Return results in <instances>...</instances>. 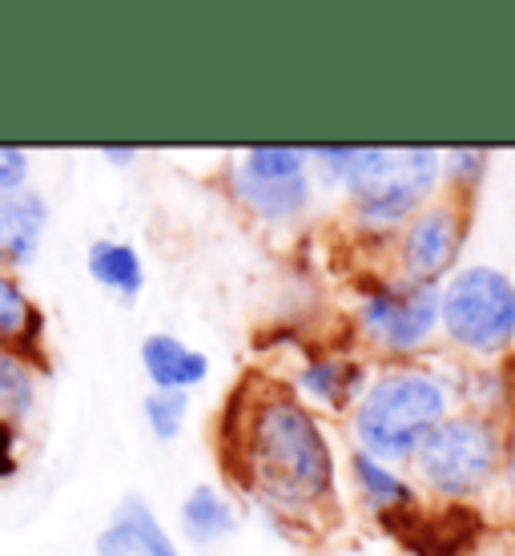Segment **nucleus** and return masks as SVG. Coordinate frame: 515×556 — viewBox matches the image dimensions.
<instances>
[{"label": "nucleus", "instance_id": "nucleus-22", "mask_svg": "<svg viewBox=\"0 0 515 556\" xmlns=\"http://www.w3.org/2000/svg\"><path fill=\"white\" fill-rule=\"evenodd\" d=\"M28 178V153L16 146H0V194H13L25 190Z\"/></svg>", "mask_w": 515, "mask_h": 556}, {"label": "nucleus", "instance_id": "nucleus-15", "mask_svg": "<svg viewBox=\"0 0 515 556\" xmlns=\"http://www.w3.org/2000/svg\"><path fill=\"white\" fill-rule=\"evenodd\" d=\"M298 388L326 407H347L366 391V371L350 359H310L298 376Z\"/></svg>", "mask_w": 515, "mask_h": 556}, {"label": "nucleus", "instance_id": "nucleus-19", "mask_svg": "<svg viewBox=\"0 0 515 556\" xmlns=\"http://www.w3.org/2000/svg\"><path fill=\"white\" fill-rule=\"evenodd\" d=\"M33 412V376L9 348H0V424H16Z\"/></svg>", "mask_w": 515, "mask_h": 556}, {"label": "nucleus", "instance_id": "nucleus-8", "mask_svg": "<svg viewBox=\"0 0 515 556\" xmlns=\"http://www.w3.org/2000/svg\"><path fill=\"white\" fill-rule=\"evenodd\" d=\"M411 556H463L479 536V516L467 504H447L443 513L423 516L419 508L383 520Z\"/></svg>", "mask_w": 515, "mask_h": 556}, {"label": "nucleus", "instance_id": "nucleus-11", "mask_svg": "<svg viewBox=\"0 0 515 556\" xmlns=\"http://www.w3.org/2000/svg\"><path fill=\"white\" fill-rule=\"evenodd\" d=\"M141 367L154 383V391H185L197 388L209 376V359L202 351L185 348L173 334H150L141 343Z\"/></svg>", "mask_w": 515, "mask_h": 556}, {"label": "nucleus", "instance_id": "nucleus-2", "mask_svg": "<svg viewBox=\"0 0 515 556\" xmlns=\"http://www.w3.org/2000/svg\"><path fill=\"white\" fill-rule=\"evenodd\" d=\"M447 407H451V388L439 376L423 367H390L359 395L355 407L359 452L383 464H403L451 416Z\"/></svg>", "mask_w": 515, "mask_h": 556}, {"label": "nucleus", "instance_id": "nucleus-24", "mask_svg": "<svg viewBox=\"0 0 515 556\" xmlns=\"http://www.w3.org/2000/svg\"><path fill=\"white\" fill-rule=\"evenodd\" d=\"M13 424H0V476L13 472Z\"/></svg>", "mask_w": 515, "mask_h": 556}, {"label": "nucleus", "instance_id": "nucleus-5", "mask_svg": "<svg viewBox=\"0 0 515 556\" xmlns=\"http://www.w3.org/2000/svg\"><path fill=\"white\" fill-rule=\"evenodd\" d=\"M500 459L503 440L495 424L484 412H463V416H447L419 444L411 464H415L419 480L432 488L435 496L463 504L479 496L500 476Z\"/></svg>", "mask_w": 515, "mask_h": 556}, {"label": "nucleus", "instance_id": "nucleus-4", "mask_svg": "<svg viewBox=\"0 0 515 556\" xmlns=\"http://www.w3.org/2000/svg\"><path fill=\"white\" fill-rule=\"evenodd\" d=\"M439 327L467 355H503L515 343V278L500 266L472 263L439 287Z\"/></svg>", "mask_w": 515, "mask_h": 556}, {"label": "nucleus", "instance_id": "nucleus-7", "mask_svg": "<svg viewBox=\"0 0 515 556\" xmlns=\"http://www.w3.org/2000/svg\"><path fill=\"white\" fill-rule=\"evenodd\" d=\"M463 238H467V218H463L460 202H427L407 223L403 242H399L403 278L443 287L447 278L455 275Z\"/></svg>", "mask_w": 515, "mask_h": 556}, {"label": "nucleus", "instance_id": "nucleus-12", "mask_svg": "<svg viewBox=\"0 0 515 556\" xmlns=\"http://www.w3.org/2000/svg\"><path fill=\"white\" fill-rule=\"evenodd\" d=\"M230 186H234L237 202L246 210H254L258 218L266 223H286L294 214H302L310 202V178H291V181H262V178H250L246 169H237L230 174Z\"/></svg>", "mask_w": 515, "mask_h": 556}, {"label": "nucleus", "instance_id": "nucleus-25", "mask_svg": "<svg viewBox=\"0 0 515 556\" xmlns=\"http://www.w3.org/2000/svg\"><path fill=\"white\" fill-rule=\"evenodd\" d=\"M101 153H105L110 162H117V166H129V162L138 157V150H133V146H129V150H126V146H105Z\"/></svg>", "mask_w": 515, "mask_h": 556}, {"label": "nucleus", "instance_id": "nucleus-20", "mask_svg": "<svg viewBox=\"0 0 515 556\" xmlns=\"http://www.w3.org/2000/svg\"><path fill=\"white\" fill-rule=\"evenodd\" d=\"M141 412H145V424L157 440H178L185 412H190V395L185 391H150Z\"/></svg>", "mask_w": 515, "mask_h": 556}, {"label": "nucleus", "instance_id": "nucleus-9", "mask_svg": "<svg viewBox=\"0 0 515 556\" xmlns=\"http://www.w3.org/2000/svg\"><path fill=\"white\" fill-rule=\"evenodd\" d=\"M101 556H181L173 536L162 529L145 496H126L110 516V525L98 532Z\"/></svg>", "mask_w": 515, "mask_h": 556}, {"label": "nucleus", "instance_id": "nucleus-13", "mask_svg": "<svg viewBox=\"0 0 515 556\" xmlns=\"http://www.w3.org/2000/svg\"><path fill=\"white\" fill-rule=\"evenodd\" d=\"M350 472H355V484H359V492L366 496V504H371L383 520L415 508V488L407 484L390 464H383V459L366 456V452H355V456H350Z\"/></svg>", "mask_w": 515, "mask_h": 556}, {"label": "nucleus", "instance_id": "nucleus-18", "mask_svg": "<svg viewBox=\"0 0 515 556\" xmlns=\"http://www.w3.org/2000/svg\"><path fill=\"white\" fill-rule=\"evenodd\" d=\"M307 150H294V146H258V150H246L237 169H246L250 178L262 181H291L307 174Z\"/></svg>", "mask_w": 515, "mask_h": 556}, {"label": "nucleus", "instance_id": "nucleus-17", "mask_svg": "<svg viewBox=\"0 0 515 556\" xmlns=\"http://www.w3.org/2000/svg\"><path fill=\"white\" fill-rule=\"evenodd\" d=\"M37 323H41V315L21 291V282L0 270V348H28L41 331Z\"/></svg>", "mask_w": 515, "mask_h": 556}, {"label": "nucleus", "instance_id": "nucleus-14", "mask_svg": "<svg viewBox=\"0 0 515 556\" xmlns=\"http://www.w3.org/2000/svg\"><path fill=\"white\" fill-rule=\"evenodd\" d=\"M85 270L89 278L105 287V291H117L121 299H138V291L145 287V270H141V254L129 247V242H110V238H98L89 254H85Z\"/></svg>", "mask_w": 515, "mask_h": 556}, {"label": "nucleus", "instance_id": "nucleus-23", "mask_svg": "<svg viewBox=\"0 0 515 556\" xmlns=\"http://www.w3.org/2000/svg\"><path fill=\"white\" fill-rule=\"evenodd\" d=\"M500 468H503V484H507V492L515 496V428H512V435L503 440V459H500Z\"/></svg>", "mask_w": 515, "mask_h": 556}, {"label": "nucleus", "instance_id": "nucleus-21", "mask_svg": "<svg viewBox=\"0 0 515 556\" xmlns=\"http://www.w3.org/2000/svg\"><path fill=\"white\" fill-rule=\"evenodd\" d=\"M484 166H488V153L484 150H447L443 153V174L451 181H467V186H475V181L484 178Z\"/></svg>", "mask_w": 515, "mask_h": 556}, {"label": "nucleus", "instance_id": "nucleus-6", "mask_svg": "<svg viewBox=\"0 0 515 556\" xmlns=\"http://www.w3.org/2000/svg\"><path fill=\"white\" fill-rule=\"evenodd\" d=\"M359 323L366 339L383 351H395V355L419 351L439 327V287L411 282V278L378 282L375 291L362 299Z\"/></svg>", "mask_w": 515, "mask_h": 556}, {"label": "nucleus", "instance_id": "nucleus-3", "mask_svg": "<svg viewBox=\"0 0 515 556\" xmlns=\"http://www.w3.org/2000/svg\"><path fill=\"white\" fill-rule=\"evenodd\" d=\"M443 178V153L439 150H355V162L343 174L350 206L362 223L399 226L411 223L427 206L435 186Z\"/></svg>", "mask_w": 515, "mask_h": 556}, {"label": "nucleus", "instance_id": "nucleus-10", "mask_svg": "<svg viewBox=\"0 0 515 556\" xmlns=\"http://www.w3.org/2000/svg\"><path fill=\"white\" fill-rule=\"evenodd\" d=\"M44 226H49V206L41 194H28V190L0 194V266L33 263Z\"/></svg>", "mask_w": 515, "mask_h": 556}, {"label": "nucleus", "instance_id": "nucleus-1", "mask_svg": "<svg viewBox=\"0 0 515 556\" xmlns=\"http://www.w3.org/2000/svg\"><path fill=\"white\" fill-rule=\"evenodd\" d=\"M246 476L279 508H310L335 484L322 428L294 395H266L246 428Z\"/></svg>", "mask_w": 515, "mask_h": 556}, {"label": "nucleus", "instance_id": "nucleus-16", "mask_svg": "<svg viewBox=\"0 0 515 556\" xmlns=\"http://www.w3.org/2000/svg\"><path fill=\"white\" fill-rule=\"evenodd\" d=\"M181 532L197 544H209L234 532V504L226 501L218 488H194L185 501H181Z\"/></svg>", "mask_w": 515, "mask_h": 556}]
</instances>
